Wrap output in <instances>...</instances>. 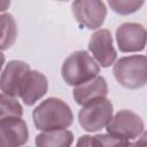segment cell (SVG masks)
<instances>
[{
	"label": "cell",
	"mask_w": 147,
	"mask_h": 147,
	"mask_svg": "<svg viewBox=\"0 0 147 147\" xmlns=\"http://www.w3.org/2000/svg\"><path fill=\"white\" fill-rule=\"evenodd\" d=\"M126 147H146V132L141 133V137L138 139L137 142H130Z\"/></svg>",
	"instance_id": "d6986e66"
},
{
	"label": "cell",
	"mask_w": 147,
	"mask_h": 147,
	"mask_svg": "<svg viewBox=\"0 0 147 147\" xmlns=\"http://www.w3.org/2000/svg\"><path fill=\"white\" fill-rule=\"evenodd\" d=\"M114 114V107L109 99L100 98L82 107L78 113V122L87 132H95L107 126Z\"/></svg>",
	"instance_id": "277c9868"
},
{
	"label": "cell",
	"mask_w": 147,
	"mask_h": 147,
	"mask_svg": "<svg viewBox=\"0 0 147 147\" xmlns=\"http://www.w3.org/2000/svg\"><path fill=\"white\" fill-rule=\"evenodd\" d=\"M72 14L79 25L90 30L100 28L107 16L105 2L98 0H79L71 5Z\"/></svg>",
	"instance_id": "8992f818"
},
{
	"label": "cell",
	"mask_w": 147,
	"mask_h": 147,
	"mask_svg": "<svg viewBox=\"0 0 147 147\" xmlns=\"http://www.w3.org/2000/svg\"><path fill=\"white\" fill-rule=\"evenodd\" d=\"M29 140L28 125L22 117L0 121V147H21Z\"/></svg>",
	"instance_id": "30bf717a"
},
{
	"label": "cell",
	"mask_w": 147,
	"mask_h": 147,
	"mask_svg": "<svg viewBox=\"0 0 147 147\" xmlns=\"http://www.w3.org/2000/svg\"><path fill=\"white\" fill-rule=\"evenodd\" d=\"M107 132L109 134L121 137L124 139H136L145 131L142 118L132 110H119L111 117L107 124Z\"/></svg>",
	"instance_id": "5b68a950"
},
{
	"label": "cell",
	"mask_w": 147,
	"mask_h": 147,
	"mask_svg": "<svg viewBox=\"0 0 147 147\" xmlns=\"http://www.w3.org/2000/svg\"><path fill=\"white\" fill-rule=\"evenodd\" d=\"M113 74L124 87L136 90L144 87L147 82V61L145 55L121 57L114 64Z\"/></svg>",
	"instance_id": "3957f363"
},
{
	"label": "cell",
	"mask_w": 147,
	"mask_h": 147,
	"mask_svg": "<svg viewBox=\"0 0 147 147\" xmlns=\"http://www.w3.org/2000/svg\"><path fill=\"white\" fill-rule=\"evenodd\" d=\"M99 147H126L130 142L127 139L113 134H96L93 137Z\"/></svg>",
	"instance_id": "e0dca14e"
},
{
	"label": "cell",
	"mask_w": 147,
	"mask_h": 147,
	"mask_svg": "<svg viewBox=\"0 0 147 147\" xmlns=\"http://www.w3.org/2000/svg\"><path fill=\"white\" fill-rule=\"evenodd\" d=\"M48 90V82L44 74L37 70H30L26 75L21 91L20 98L26 106H33L38 100H40Z\"/></svg>",
	"instance_id": "8fae6325"
},
{
	"label": "cell",
	"mask_w": 147,
	"mask_h": 147,
	"mask_svg": "<svg viewBox=\"0 0 147 147\" xmlns=\"http://www.w3.org/2000/svg\"><path fill=\"white\" fill-rule=\"evenodd\" d=\"M142 0H110L108 5L110 8L119 15H129L136 13L144 6Z\"/></svg>",
	"instance_id": "2e32d148"
},
{
	"label": "cell",
	"mask_w": 147,
	"mask_h": 147,
	"mask_svg": "<svg viewBox=\"0 0 147 147\" xmlns=\"http://www.w3.org/2000/svg\"><path fill=\"white\" fill-rule=\"evenodd\" d=\"M88 51L103 68L110 67L117 57V52L113 45L111 33L107 29H100L91 36L88 41Z\"/></svg>",
	"instance_id": "9c48e42d"
},
{
	"label": "cell",
	"mask_w": 147,
	"mask_h": 147,
	"mask_svg": "<svg viewBox=\"0 0 147 147\" xmlns=\"http://www.w3.org/2000/svg\"><path fill=\"white\" fill-rule=\"evenodd\" d=\"M30 70V65L24 61H9L0 76V91L13 98L20 96L22 84Z\"/></svg>",
	"instance_id": "ba28073f"
},
{
	"label": "cell",
	"mask_w": 147,
	"mask_h": 147,
	"mask_svg": "<svg viewBox=\"0 0 147 147\" xmlns=\"http://www.w3.org/2000/svg\"><path fill=\"white\" fill-rule=\"evenodd\" d=\"M107 94H108L107 82L102 76L99 75L80 85L75 86L72 91L75 101L80 106H84L100 98H106Z\"/></svg>",
	"instance_id": "7c38bea8"
},
{
	"label": "cell",
	"mask_w": 147,
	"mask_h": 147,
	"mask_svg": "<svg viewBox=\"0 0 147 147\" xmlns=\"http://www.w3.org/2000/svg\"><path fill=\"white\" fill-rule=\"evenodd\" d=\"M116 41L123 53L141 52L146 46V29L139 23H123L116 29Z\"/></svg>",
	"instance_id": "52a82bcc"
},
{
	"label": "cell",
	"mask_w": 147,
	"mask_h": 147,
	"mask_svg": "<svg viewBox=\"0 0 147 147\" xmlns=\"http://www.w3.org/2000/svg\"><path fill=\"white\" fill-rule=\"evenodd\" d=\"M100 72V67L86 51H76L63 62L61 75L63 80L70 86L80 85Z\"/></svg>",
	"instance_id": "7a4b0ae2"
},
{
	"label": "cell",
	"mask_w": 147,
	"mask_h": 147,
	"mask_svg": "<svg viewBox=\"0 0 147 147\" xmlns=\"http://www.w3.org/2000/svg\"><path fill=\"white\" fill-rule=\"evenodd\" d=\"M5 55H3V53L0 51V71H1V68H2V65L5 64Z\"/></svg>",
	"instance_id": "44dd1931"
},
{
	"label": "cell",
	"mask_w": 147,
	"mask_h": 147,
	"mask_svg": "<svg viewBox=\"0 0 147 147\" xmlns=\"http://www.w3.org/2000/svg\"><path fill=\"white\" fill-rule=\"evenodd\" d=\"M17 38V25L13 15L0 14V51L10 48Z\"/></svg>",
	"instance_id": "5bb4252c"
},
{
	"label": "cell",
	"mask_w": 147,
	"mask_h": 147,
	"mask_svg": "<svg viewBox=\"0 0 147 147\" xmlns=\"http://www.w3.org/2000/svg\"><path fill=\"white\" fill-rule=\"evenodd\" d=\"M72 141L74 134L67 129L44 131L34 140L37 147H71Z\"/></svg>",
	"instance_id": "4fadbf2b"
},
{
	"label": "cell",
	"mask_w": 147,
	"mask_h": 147,
	"mask_svg": "<svg viewBox=\"0 0 147 147\" xmlns=\"http://www.w3.org/2000/svg\"><path fill=\"white\" fill-rule=\"evenodd\" d=\"M76 147H99V146L93 137L85 134V136H82L78 138Z\"/></svg>",
	"instance_id": "ac0fdd59"
},
{
	"label": "cell",
	"mask_w": 147,
	"mask_h": 147,
	"mask_svg": "<svg viewBox=\"0 0 147 147\" xmlns=\"http://www.w3.org/2000/svg\"><path fill=\"white\" fill-rule=\"evenodd\" d=\"M9 6H10V1H5V0L0 1V13L6 11L9 8Z\"/></svg>",
	"instance_id": "ffe728a7"
},
{
	"label": "cell",
	"mask_w": 147,
	"mask_h": 147,
	"mask_svg": "<svg viewBox=\"0 0 147 147\" xmlns=\"http://www.w3.org/2000/svg\"><path fill=\"white\" fill-rule=\"evenodd\" d=\"M34 126L40 131L63 130L74 122L70 107L59 98H48L32 111Z\"/></svg>",
	"instance_id": "6da1fadb"
},
{
	"label": "cell",
	"mask_w": 147,
	"mask_h": 147,
	"mask_svg": "<svg viewBox=\"0 0 147 147\" xmlns=\"http://www.w3.org/2000/svg\"><path fill=\"white\" fill-rule=\"evenodd\" d=\"M23 108L13 96L0 93V121L9 117H22Z\"/></svg>",
	"instance_id": "9a60e30c"
}]
</instances>
